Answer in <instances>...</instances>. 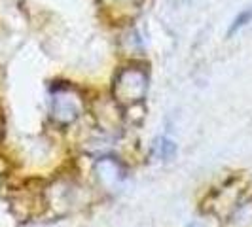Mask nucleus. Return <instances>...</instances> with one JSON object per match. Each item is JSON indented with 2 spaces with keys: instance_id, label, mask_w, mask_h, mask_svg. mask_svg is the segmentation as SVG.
Segmentation results:
<instances>
[{
  "instance_id": "f257e3e1",
  "label": "nucleus",
  "mask_w": 252,
  "mask_h": 227,
  "mask_svg": "<svg viewBox=\"0 0 252 227\" xmlns=\"http://www.w3.org/2000/svg\"><path fill=\"white\" fill-rule=\"evenodd\" d=\"M148 89V74L140 66L122 68L114 80V95L124 102H135L144 97Z\"/></svg>"
},
{
  "instance_id": "f03ea898",
  "label": "nucleus",
  "mask_w": 252,
  "mask_h": 227,
  "mask_svg": "<svg viewBox=\"0 0 252 227\" xmlns=\"http://www.w3.org/2000/svg\"><path fill=\"white\" fill-rule=\"evenodd\" d=\"M106 10H112L118 15L124 13H131L133 10H139V6L142 4V0H101Z\"/></svg>"
},
{
  "instance_id": "7ed1b4c3",
  "label": "nucleus",
  "mask_w": 252,
  "mask_h": 227,
  "mask_svg": "<svg viewBox=\"0 0 252 227\" xmlns=\"http://www.w3.org/2000/svg\"><path fill=\"white\" fill-rule=\"evenodd\" d=\"M251 21H252V6L251 8H245V10L233 19V23L229 27V34H233L235 30H239L241 27H245L247 23H251Z\"/></svg>"
}]
</instances>
